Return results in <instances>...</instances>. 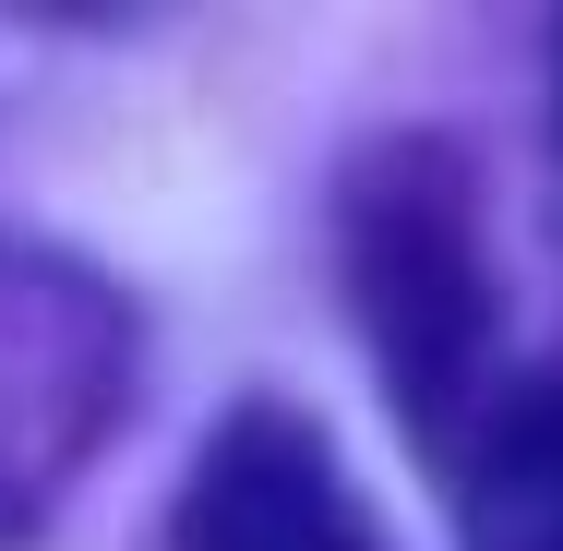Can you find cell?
I'll list each match as a JSON object with an SVG mask.
<instances>
[{
	"label": "cell",
	"instance_id": "1",
	"mask_svg": "<svg viewBox=\"0 0 563 551\" xmlns=\"http://www.w3.org/2000/svg\"><path fill=\"white\" fill-rule=\"evenodd\" d=\"M347 300L372 324L384 396L408 408V432L444 443L479 396H492V348H504V300H492V252H479V205L455 180L444 144H384L347 180Z\"/></svg>",
	"mask_w": 563,
	"mask_h": 551
},
{
	"label": "cell",
	"instance_id": "4",
	"mask_svg": "<svg viewBox=\"0 0 563 551\" xmlns=\"http://www.w3.org/2000/svg\"><path fill=\"white\" fill-rule=\"evenodd\" d=\"M432 455H444V492L467 516V551H563V360L492 372V396Z\"/></svg>",
	"mask_w": 563,
	"mask_h": 551
},
{
	"label": "cell",
	"instance_id": "3",
	"mask_svg": "<svg viewBox=\"0 0 563 551\" xmlns=\"http://www.w3.org/2000/svg\"><path fill=\"white\" fill-rule=\"evenodd\" d=\"M156 551H384V528L347 492L324 420L288 408V396H252L205 432Z\"/></svg>",
	"mask_w": 563,
	"mask_h": 551
},
{
	"label": "cell",
	"instance_id": "2",
	"mask_svg": "<svg viewBox=\"0 0 563 551\" xmlns=\"http://www.w3.org/2000/svg\"><path fill=\"white\" fill-rule=\"evenodd\" d=\"M132 384V312L85 264L0 240V540L97 455Z\"/></svg>",
	"mask_w": 563,
	"mask_h": 551
}]
</instances>
